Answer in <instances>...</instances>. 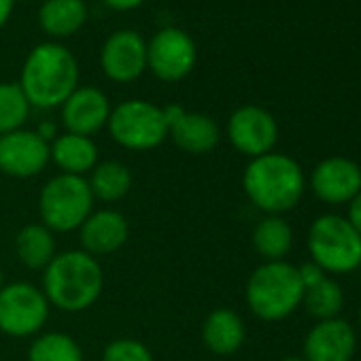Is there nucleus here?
Segmentation results:
<instances>
[{"label":"nucleus","mask_w":361,"mask_h":361,"mask_svg":"<svg viewBox=\"0 0 361 361\" xmlns=\"http://www.w3.org/2000/svg\"><path fill=\"white\" fill-rule=\"evenodd\" d=\"M41 289L54 308L73 314L83 312L100 300L104 272L94 255L81 249L62 251L43 270Z\"/></svg>","instance_id":"obj_1"},{"label":"nucleus","mask_w":361,"mask_h":361,"mask_svg":"<svg viewBox=\"0 0 361 361\" xmlns=\"http://www.w3.org/2000/svg\"><path fill=\"white\" fill-rule=\"evenodd\" d=\"M18 83L30 106H62L64 100L79 87V62L68 47L56 41L41 43L24 60Z\"/></svg>","instance_id":"obj_2"},{"label":"nucleus","mask_w":361,"mask_h":361,"mask_svg":"<svg viewBox=\"0 0 361 361\" xmlns=\"http://www.w3.org/2000/svg\"><path fill=\"white\" fill-rule=\"evenodd\" d=\"M302 166L285 153L253 157L243 172V190L251 204L266 215H283L298 207L304 196Z\"/></svg>","instance_id":"obj_3"},{"label":"nucleus","mask_w":361,"mask_h":361,"mask_svg":"<svg viewBox=\"0 0 361 361\" xmlns=\"http://www.w3.org/2000/svg\"><path fill=\"white\" fill-rule=\"evenodd\" d=\"M247 304L251 312L262 321L287 319L304 298V285L293 264L264 262L255 268L247 281Z\"/></svg>","instance_id":"obj_4"},{"label":"nucleus","mask_w":361,"mask_h":361,"mask_svg":"<svg viewBox=\"0 0 361 361\" xmlns=\"http://www.w3.org/2000/svg\"><path fill=\"white\" fill-rule=\"evenodd\" d=\"M94 196L87 176L56 174L43 185L39 194L41 224L54 234L77 232L94 211Z\"/></svg>","instance_id":"obj_5"},{"label":"nucleus","mask_w":361,"mask_h":361,"mask_svg":"<svg viewBox=\"0 0 361 361\" xmlns=\"http://www.w3.org/2000/svg\"><path fill=\"white\" fill-rule=\"evenodd\" d=\"M312 262L331 274H346L361 266V234L340 215H323L308 230Z\"/></svg>","instance_id":"obj_6"},{"label":"nucleus","mask_w":361,"mask_h":361,"mask_svg":"<svg viewBox=\"0 0 361 361\" xmlns=\"http://www.w3.org/2000/svg\"><path fill=\"white\" fill-rule=\"evenodd\" d=\"M106 130L111 138L128 151H151L168 138L164 109L138 98L113 106Z\"/></svg>","instance_id":"obj_7"},{"label":"nucleus","mask_w":361,"mask_h":361,"mask_svg":"<svg viewBox=\"0 0 361 361\" xmlns=\"http://www.w3.org/2000/svg\"><path fill=\"white\" fill-rule=\"evenodd\" d=\"M51 304L43 289L28 281L7 283L0 291V331L11 338H35L49 321Z\"/></svg>","instance_id":"obj_8"},{"label":"nucleus","mask_w":361,"mask_h":361,"mask_svg":"<svg viewBox=\"0 0 361 361\" xmlns=\"http://www.w3.org/2000/svg\"><path fill=\"white\" fill-rule=\"evenodd\" d=\"M196 62L198 49L185 30L166 26L147 41V68L164 83L183 81Z\"/></svg>","instance_id":"obj_9"},{"label":"nucleus","mask_w":361,"mask_h":361,"mask_svg":"<svg viewBox=\"0 0 361 361\" xmlns=\"http://www.w3.org/2000/svg\"><path fill=\"white\" fill-rule=\"evenodd\" d=\"M228 140L238 153L253 159L274 149L279 140V123L268 109L245 104L228 119Z\"/></svg>","instance_id":"obj_10"},{"label":"nucleus","mask_w":361,"mask_h":361,"mask_svg":"<svg viewBox=\"0 0 361 361\" xmlns=\"http://www.w3.org/2000/svg\"><path fill=\"white\" fill-rule=\"evenodd\" d=\"M51 164L49 142L37 130H16L0 136V172L11 178L39 176Z\"/></svg>","instance_id":"obj_11"},{"label":"nucleus","mask_w":361,"mask_h":361,"mask_svg":"<svg viewBox=\"0 0 361 361\" xmlns=\"http://www.w3.org/2000/svg\"><path fill=\"white\" fill-rule=\"evenodd\" d=\"M100 68L115 83H132L147 71V41L134 30L113 32L100 49Z\"/></svg>","instance_id":"obj_12"},{"label":"nucleus","mask_w":361,"mask_h":361,"mask_svg":"<svg viewBox=\"0 0 361 361\" xmlns=\"http://www.w3.org/2000/svg\"><path fill=\"white\" fill-rule=\"evenodd\" d=\"M111 109L113 106L100 87L79 85L60 106V119L66 132L92 138L106 128Z\"/></svg>","instance_id":"obj_13"},{"label":"nucleus","mask_w":361,"mask_h":361,"mask_svg":"<svg viewBox=\"0 0 361 361\" xmlns=\"http://www.w3.org/2000/svg\"><path fill=\"white\" fill-rule=\"evenodd\" d=\"M310 188L327 204H348L361 192V168L342 155L327 157L312 170Z\"/></svg>","instance_id":"obj_14"},{"label":"nucleus","mask_w":361,"mask_h":361,"mask_svg":"<svg viewBox=\"0 0 361 361\" xmlns=\"http://www.w3.org/2000/svg\"><path fill=\"white\" fill-rule=\"evenodd\" d=\"M79 232L81 251L98 257L111 255L119 251L130 236L128 219L115 209H100L92 211V215L83 221Z\"/></svg>","instance_id":"obj_15"},{"label":"nucleus","mask_w":361,"mask_h":361,"mask_svg":"<svg viewBox=\"0 0 361 361\" xmlns=\"http://www.w3.org/2000/svg\"><path fill=\"white\" fill-rule=\"evenodd\" d=\"M357 348L355 329L344 319L319 321L304 338V361H350Z\"/></svg>","instance_id":"obj_16"},{"label":"nucleus","mask_w":361,"mask_h":361,"mask_svg":"<svg viewBox=\"0 0 361 361\" xmlns=\"http://www.w3.org/2000/svg\"><path fill=\"white\" fill-rule=\"evenodd\" d=\"M168 136H172L178 149H183L192 155H204L219 145L221 128L211 115L185 111L170 126Z\"/></svg>","instance_id":"obj_17"},{"label":"nucleus","mask_w":361,"mask_h":361,"mask_svg":"<svg viewBox=\"0 0 361 361\" xmlns=\"http://www.w3.org/2000/svg\"><path fill=\"white\" fill-rule=\"evenodd\" d=\"M51 161L62 174H75L85 176L94 170L98 164V147L94 138L64 132L49 145Z\"/></svg>","instance_id":"obj_18"},{"label":"nucleus","mask_w":361,"mask_h":361,"mask_svg":"<svg viewBox=\"0 0 361 361\" xmlns=\"http://www.w3.org/2000/svg\"><path fill=\"white\" fill-rule=\"evenodd\" d=\"M247 327L232 308H215L202 323V342L215 355H232L245 344Z\"/></svg>","instance_id":"obj_19"},{"label":"nucleus","mask_w":361,"mask_h":361,"mask_svg":"<svg viewBox=\"0 0 361 361\" xmlns=\"http://www.w3.org/2000/svg\"><path fill=\"white\" fill-rule=\"evenodd\" d=\"M87 22L85 0H45L39 9V26L51 39L77 35Z\"/></svg>","instance_id":"obj_20"},{"label":"nucleus","mask_w":361,"mask_h":361,"mask_svg":"<svg viewBox=\"0 0 361 361\" xmlns=\"http://www.w3.org/2000/svg\"><path fill=\"white\" fill-rule=\"evenodd\" d=\"M16 255L28 270H45L58 255L56 234L43 224H28L16 236Z\"/></svg>","instance_id":"obj_21"},{"label":"nucleus","mask_w":361,"mask_h":361,"mask_svg":"<svg viewBox=\"0 0 361 361\" xmlns=\"http://www.w3.org/2000/svg\"><path fill=\"white\" fill-rule=\"evenodd\" d=\"M90 190L94 200L113 204L123 200L132 190V172L119 159H104L94 166L90 172Z\"/></svg>","instance_id":"obj_22"},{"label":"nucleus","mask_w":361,"mask_h":361,"mask_svg":"<svg viewBox=\"0 0 361 361\" xmlns=\"http://www.w3.org/2000/svg\"><path fill=\"white\" fill-rule=\"evenodd\" d=\"M253 249L266 262H281L291 251L293 232L281 215H266L253 230Z\"/></svg>","instance_id":"obj_23"},{"label":"nucleus","mask_w":361,"mask_h":361,"mask_svg":"<svg viewBox=\"0 0 361 361\" xmlns=\"http://www.w3.org/2000/svg\"><path fill=\"white\" fill-rule=\"evenodd\" d=\"M28 361H83V350L71 334L41 331L28 346Z\"/></svg>","instance_id":"obj_24"},{"label":"nucleus","mask_w":361,"mask_h":361,"mask_svg":"<svg viewBox=\"0 0 361 361\" xmlns=\"http://www.w3.org/2000/svg\"><path fill=\"white\" fill-rule=\"evenodd\" d=\"M302 304L310 317L319 321H327V319H336L338 312L342 310L344 293H342V287L334 279L325 276L319 283L304 289Z\"/></svg>","instance_id":"obj_25"},{"label":"nucleus","mask_w":361,"mask_h":361,"mask_svg":"<svg viewBox=\"0 0 361 361\" xmlns=\"http://www.w3.org/2000/svg\"><path fill=\"white\" fill-rule=\"evenodd\" d=\"M30 102L22 92L20 83H0V136L22 130L30 117Z\"/></svg>","instance_id":"obj_26"},{"label":"nucleus","mask_w":361,"mask_h":361,"mask_svg":"<svg viewBox=\"0 0 361 361\" xmlns=\"http://www.w3.org/2000/svg\"><path fill=\"white\" fill-rule=\"evenodd\" d=\"M102 361H155L149 346L136 338H115L102 350Z\"/></svg>","instance_id":"obj_27"},{"label":"nucleus","mask_w":361,"mask_h":361,"mask_svg":"<svg viewBox=\"0 0 361 361\" xmlns=\"http://www.w3.org/2000/svg\"><path fill=\"white\" fill-rule=\"evenodd\" d=\"M298 272H300V281H302V285H304V289L306 287H310V285H314V283H319L321 279H325L327 274L314 264V262H310V264H304L302 268H298Z\"/></svg>","instance_id":"obj_28"},{"label":"nucleus","mask_w":361,"mask_h":361,"mask_svg":"<svg viewBox=\"0 0 361 361\" xmlns=\"http://www.w3.org/2000/svg\"><path fill=\"white\" fill-rule=\"evenodd\" d=\"M348 224L361 234V192L348 202Z\"/></svg>","instance_id":"obj_29"},{"label":"nucleus","mask_w":361,"mask_h":361,"mask_svg":"<svg viewBox=\"0 0 361 361\" xmlns=\"http://www.w3.org/2000/svg\"><path fill=\"white\" fill-rule=\"evenodd\" d=\"M102 3L113 11H132V9H138L145 0H102Z\"/></svg>","instance_id":"obj_30"},{"label":"nucleus","mask_w":361,"mask_h":361,"mask_svg":"<svg viewBox=\"0 0 361 361\" xmlns=\"http://www.w3.org/2000/svg\"><path fill=\"white\" fill-rule=\"evenodd\" d=\"M37 134H39L43 140H47L49 145L60 136V134H58V126H56L54 121H43V123L37 128Z\"/></svg>","instance_id":"obj_31"},{"label":"nucleus","mask_w":361,"mask_h":361,"mask_svg":"<svg viewBox=\"0 0 361 361\" xmlns=\"http://www.w3.org/2000/svg\"><path fill=\"white\" fill-rule=\"evenodd\" d=\"M13 7H16V0H0V30H3L5 24L9 22Z\"/></svg>","instance_id":"obj_32"},{"label":"nucleus","mask_w":361,"mask_h":361,"mask_svg":"<svg viewBox=\"0 0 361 361\" xmlns=\"http://www.w3.org/2000/svg\"><path fill=\"white\" fill-rule=\"evenodd\" d=\"M5 285H7V283H5V272H3V266H0V291H3Z\"/></svg>","instance_id":"obj_33"},{"label":"nucleus","mask_w":361,"mask_h":361,"mask_svg":"<svg viewBox=\"0 0 361 361\" xmlns=\"http://www.w3.org/2000/svg\"><path fill=\"white\" fill-rule=\"evenodd\" d=\"M283 361H304V357H287V359H283Z\"/></svg>","instance_id":"obj_34"},{"label":"nucleus","mask_w":361,"mask_h":361,"mask_svg":"<svg viewBox=\"0 0 361 361\" xmlns=\"http://www.w3.org/2000/svg\"><path fill=\"white\" fill-rule=\"evenodd\" d=\"M359 329H361V310H359Z\"/></svg>","instance_id":"obj_35"},{"label":"nucleus","mask_w":361,"mask_h":361,"mask_svg":"<svg viewBox=\"0 0 361 361\" xmlns=\"http://www.w3.org/2000/svg\"><path fill=\"white\" fill-rule=\"evenodd\" d=\"M16 3H18V0H16Z\"/></svg>","instance_id":"obj_36"}]
</instances>
